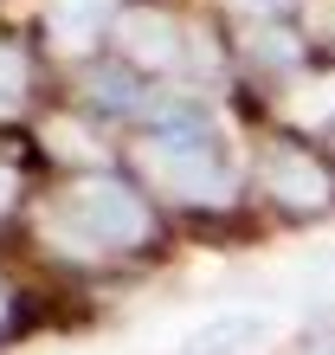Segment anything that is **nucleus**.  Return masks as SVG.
Instances as JSON below:
<instances>
[{"label":"nucleus","mask_w":335,"mask_h":355,"mask_svg":"<svg viewBox=\"0 0 335 355\" xmlns=\"http://www.w3.org/2000/svg\"><path fill=\"white\" fill-rule=\"evenodd\" d=\"M46 233L65 245V252L97 259V252H110V245H136L142 233H149V207H142L123 181L97 175V181L71 187V200L46 220Z\"/></svg>","instance_id":"1"},{"label":"nucleus","mask_w":335,"mask_h":355,"mask_svg":"<svg viewBox=\"0 0 335 355\" xmlns=\"http://www.w3.org/2000/svg\"><path fill=\"white\" fill-rule=\"evenodd\" d=\"M149 175L168 187V194L181 200H226L233 194V168H226V155L213 149V136H206V123L194 110H168L149 136Z\"/></svg>","instance_id":"2"},{"label":"nucleus","mask_w":335,"mask_h":355,"mask_svg":"<svg viewBox=\"0 0 335 355\" xmlns=\"http://www.w3.org/2000/svg\"><path fill=\"white\" fill-rule=\"evenodd\" d=\"M271 329H278V323L258 317V310H226V317H206L174 355H245V349L271 343Z\"/></svg>","instance_id":"3"},{"label":"nucleus","mask_w":335,"mask_h":355,"mask_svg":"<svg viewBox=\"0 0 335 355\" xmlns=\"http://www.w3.org/2000/svg\"><path fill=\"white\" fill-rule=\"evenodd\" d=\"M264 187L278 200H290V207H323L329 200V181H323V168L309 155H297V149H271L264 155Z\"/></svg>","instance_id":"4"},{"label":"nucleus","mask_w":335,"mask_h":355,"mask_svg":"<svg viewBox=\"0 0 335 355\" xmlns=\"http://www.w3.org/2000/svg\"><path fill=\"white\" fill-rule=\"evenodd\" d=\"M116 39H123V52H129L136 65H174L181 58V26L161 19V13H129L116 26Z\"/></svg>","instance_id":"5"},{"label":"nucleus","mask_w":335,"mask_h":355,"mask_svg":"<svg viewBox=\"0 0 335 355\" xmlns=\"http://www.w3.org/2000/svg\"><path fill=\"white\" fill-rule=\"evenodd\" d=\"M103 19H110V0H52V39L71 52L91 46L103 33Z\"/></svg>","instance_id":"6"},{"label":"nucleus","mask_w":335,"mask_h":355,"mask_svg":"<svg viewBox=\"0 0 335 355\" xmlns=\"http://www.w3.org/2000/svg\"><path fill=\"white\" fill-rule=\"evenodd\" d=\"M290 110H297L303 123H323V116H335V78H316V85H303Z\"/></svg>","instance_id":"7"},{"label":"nucleus","mask_w":335,"mask_h":355,"mask_svg":"<svg viewBox=\"0 0 335 355\" xmlns=\"http://www.w3.org/2000/svg\"><path fill=\"white\" fill-rule=\"evenodd\" d=\"M91 97L103 103V110H129V103H136V85H129L123 71H97V78H91Z\"/></svg>","instance_id":"8"},{"label":"nucleus","mask_w":335,"mask_h":355,"mask_svg":"<svg viewBox=\"0 0 335 355\" xmlns=\"http://www.w3.org/2000/svg\"><path fill=\"white\" fill-rule=\"evenodd\" d=\"M46 149H65L71 162H91L97 155V142L78 130V123H46Z\"/></svg>","instance_id":"9"},{"label":"nucleus","mask_w":335,"mask_h":355,"mask_svg":"<svg viewBox=\"0 0 335 355\" xmlns=\"http://www.w3.org/2000/svg\"><path fill=\"white\" fill-rule=\"evenodd\" d=\"M26 91V58L13 46H0V110H13V97Z\"/></svg>","instance_id":"10"},{"label":"nucleus","mask_w":335,"mask_h":355,"mask_svg":"<svg viewBox=\"0 0 335 355\" xmlns=\"http://www.w3.org/2000/svg\"><path fill=\"white\" fill-rule=\"evenodd\" d=\"M251 52H258V58H264V65H284V58H290V52H297V46H290V39H284V33H264V39H251Z\"/></svg>","instance_id":"11"},{"label":"nucleus","mask_w":335,"mask_h":355,"mask_svg":"<svg viewBox=\"0 0 335 355\" xmlns=\"http://www.w3.org/2000/svg\"><path fill=\"white\" fill-rule=\"evenodd\" d=\"M233 7H245V13H278L284 0H233Z\"/></svg>","instance_id":"12"},{"label":"nucleus","mask_w":335,"mask_h":355,"mask_svg":"<svg viewBox=\"0 0 335 355\" xmlns=\"http://www.w3.org/2000/svg\"><path fill=\"white\" fill-rule=\"evenodd\" d=\"M7 200H13V175L0 168V207H7Z\"/></svg>","instance_id":"13"},{"label":"nucleus","mask_w":335,"mask_h":355,"mask_svg":"<svg viewBox=\"0 0 335 355\" xmlns=\"http://www.w3.org/2000/svg\"><path fill=\"white\" fill-rule=\"evenodd\" d=\"M316 355H335V343H323V349H316Z\"/></svg>","instance_id":"14"},{"label":"nucleus","mask_w":335,"mask_h":355,"mask_svg":"<svg viewBox=\"0 0 335 355\" xmlns=\"http://www.w3.org/2000/svg\"><path fill=\"white\" fill-rule=\"evenodd\" d=\"M0 317H7V297H0Z\"/></svg>","instance_id":"15"}]
</instances>
